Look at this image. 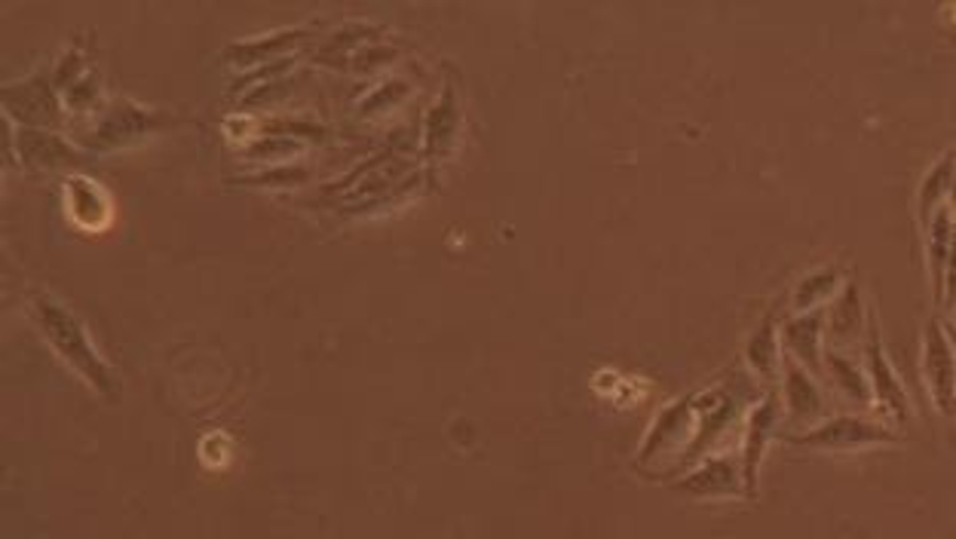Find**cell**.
I'll return each mask as SVG.
<instances>
[{
  "mask_svg": "<svg viewBox=\"0 0 956 539\" xmlns=\"http://www.w3.org/2000/svg\"><path fill=\"white\" fill-rule=\"evenodd\" d=\"M880 441H895V436L865 417H834L828 424L815 426L813 432L800 436L798 444L818 448V451H856V448H868Z\"/></svg>",
  "mask_w": 956,
  "mask_h": 539,
  "instance_id": "1",
  "label": "cell"
},
{
  "mask_svg": "<svg viewBox=\"0 0 956 539\" xmlns=\"http://www.w3.org/2000/svg\"><path fill=\"white\" fill-rule=\"evenodd\" d=\"M926 381L942 414H956V362L950 343L935 322L926 334Z\"/></svg>",
  "mask_w": 956,
  "mask_h": 539,
  "instance_id": "2",
  "label": "cell"
},
{
  "mask_svg": "<svg viewBox=\"0 0 956 539\" xmlns=\"http://www.w3.org/2000/svg\"><path fill=\"white\" fill-rule=\"evenodd\" d=\"M868 377H871V393H873V402H877V408H880L886 417H892L895 424H904V420H908V396H904V389H901L895 371L889 369V362H886L883 350H880L877 334H873L871 350H868Z\"/></svg>",
  "mask_w": 956,
  "mask_h": 539,
  "instance_id": "3",
  "label": "cell"
},
{
  "mask_svg": "<svg viewBox=\"0 0 956 539\" xmlns=\"http://www.w3.org/2000/svg\"><path fill=\"white\" fill-rule=\"evenodd\" d=\"M788 405H791V417L794 420H803V424H813L818 420V414L825 408V398L818 393V386L798 369V365H788Z\"/></svg>",
  "mask_w": 956,
  "mask_h": 539,
  "instance_id": "4",
  "label": "cell"
},
{
  "mask_svg": "<svg viewBox=\"0 0 956 539\" xmlns=\"http://www.w3.org/2000/svg\"><path fill=\"white\" fill-rule=\"evenodd\" d=\"M776 424V402H763L755 414H751V426H748V444H745V463H743V479L745 491H755V475L757 463H760V454H763V444H767V432Z\"/></svg>",
  "mask_w": 956,
  "mask_h": 539,
  "instance_id": "5",
  "label": "cell"
},
{
  "mask_svg": "<svg viewBox=\"0 0 956 539\" xmlns=\"http://www.w3.org/2000/svg\"><path fill=\"white\" fill-rule=\"evenodd\" d=\"M828 365H831V374H834V381H837V386H840L846 396L853 398V402H858V405H871L873 393L865 371L856 369L849 359H843V355L837 353L828 355Z\"/></svg>",
  "mask_w": 956,
  "mask_h": 539,
  "instance_id": "6",
  "label": "cell"
},
{
  "mask_svg": "<svg viewBox=\"0 0 956 539\" xmlns=\"http://www.w3.org/2000/svg\"><path fill=\"white\" fill-rule=\"evenodd\" d=\"M815 334H818V319H803L788 328V343L798 350L810 369H818V350H815Z\"/></svg>",
  "mask_w": 956,
  "mask_h": 539,
  "instance_id": "7",
  "label": "cell"
},
{
  "mask_svg": "<svg viewBox=\"0 0 956 539\" xmlns=\"http://www.w3.org/2000/svg\"><path fill=\"white\" fill-rule=\"evenodd\" d=\"M950 218H947V212H938V218H935V224H932V249H928V255H932V273H935V283L942 279V267H944V257H947V245H950Z\"/></svg>",
  "mask_w": 956,
  "mask_h": 539,
  "instance_id": "8",
  "label": "cell"
},
{
  "mask_svg": "<svg viewBox=\"0 0 956 539\" xmlns=\"http://www.w3.org/2000/svg\"><path fill=\"white\" fill-rule=\"evenodd\" d=\"M954 343H956V331H954Z\"/></svg>",
  "mask_w": 956,
  "mask_h": 539,
  "instance_id": "9",
  "label": "cell"
}]
</instances>
